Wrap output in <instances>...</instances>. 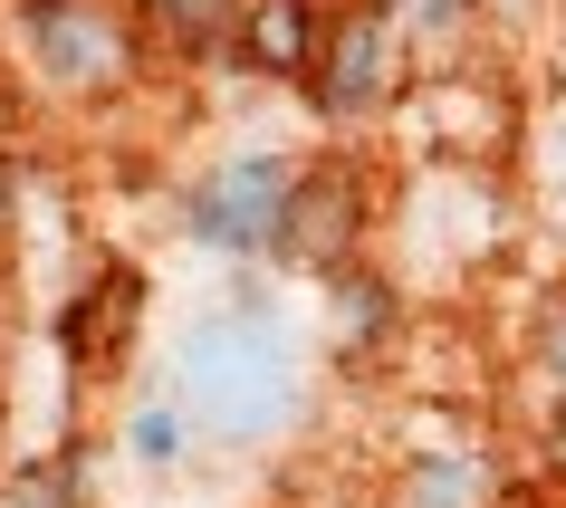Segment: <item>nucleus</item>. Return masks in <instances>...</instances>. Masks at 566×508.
<instances>
[{
	"label": "nucleus",
	"instance_id": "obj_1",
	"mask_svg": "<svg viewBox=\"0 0 566 508\" xmlns=\"http://www.w3.org/2000/svg\"><path fill=\"white\" fill-rule=\"evenodd\" d=\"M182 403L202 413L211 442H269L298 413V336L269 298L211 307L182 346Z\"/></svg>",
	"mask_w": 566,
	"mask_h": 508
},
{
	"label": "nucleus",
	"instance_id": "obj_2",
	"mask_svg": "<svg viewBox=\"0 0 566 508\" xmlns=\"http://www.w3.org/2000/svg\"><path fill=\"white\" fill-rule=\"evenodd\" d=\"M289 202H298V173H289L279 154H231V163L192 192V231H202L211 250H279Z\"/></svg>",
	"mask_w": 566,
	"mask_h": 508
},
{
	"label": "nucleus",
	"instance_id": "obj_3",
	"mask_svg": "<svg viewBox=\"0 0 566 508\" xmlns=\"http://www.w3.org/2000/svg\"><path fill=\"white\" fill-rule=\"evenodd\" d=\"M317 106H327L336 125L375 116L394 87H403V39H394V20H346V30H327V59H317Z\"/></svg>",
	"mask_w": 566,
	"mask_h": 508
},
{
	"label": "nucleus",
	"instance_id": "obj_4",
	"mask_svg": "<svg viewBox=\"0 0 566 508\" xmlns=\"http://www.w3.org/2000/svg\"><path fill=\"white\" fill-rule=\"evenodd\" d=\"M39 67L59 77V87H116L125 67H135V30H125L116 10H96V0H67V10H39Z\"/></svg>",
	"mask_w": 566,
	"mask_h": 508
},
{
	"label": "nucleus",
	"instance_id": "obj_5",
	"mask_svg": "<svg viewBox=\"0 0 566 508\" xmlns=\"http://www.w3.org/2000/svg\"><path fill=\"white\" fill-rule=\"evenodd\" d=\"M356 163H307L298 173V202H289V231H279V250L298 260V269H336L346 260V240H356Z\"/></svg>",
	"mask_w": 566,
	"mask_h": 508
},
{
	"label": "nucleus",
	"instance_id": "obj_6",
	"mask_svg": "<svg viewBox=\"0 0 566 508\" xmlns=\"http://www.w3.org/2000/svg\"><path fill=\"white\" fill-rule=\"evenodd\" d=\"M240 59L269 67V77H317L327 20H317L307 0H250V10H240Z\"/></svg>",
	"mask_w": 566,
	"mask_h": 508
},
{
	"label": "nucleus",
	"instance_id": "obj_7",
	"mask_svg": "<svg viewBox=\"0 0 566 508\" xmlns=\"http://www.w3.org/2000/svg\"><path fill=\"white\" fill-rule=\"evenodd\" d=\"M135 317H145V288H135L125 269H96V288H87V298H77V307L59 317V346H67V356H77V364L96 374V364H116V346L135 336Z\"/></svg>",
	"mask_w": 566,
	"mask_h": 508
},
{
	"label": "nucleus",
	"instance_id": "obj_8",
	"mask_svg": "<svg viewBox=\"0 0 566 508\" xmlns=\"http://www.w3.org/2000/svg\"><path fill=\"white\" fill-rule=\"evenodd\" d=\"M490 499H500V470L480 451H432L394 479V508H490Z\"/></svg>",
	"mask_w": 566,
	"mask_h": 508
},
{
	"label": "nucleus",
	"instance_id": "obj_9",
	"mask_svg": "<svg viewBox=\"0 0 566 508\" xmlns=\"http://www.w3.org/2000/svg\"><path fill=\"white\" fill-rule=\"evenodd\" d=\"M240 10H250V0H145V20L174 39V49H211V39L240 49Z\"/></svg>",
	"mask_w": 566,
	"mask_h": 508
},
{
	"label": "nucleus",
	"instance_id": "obj_10",
	"mask_svg": "<svg viewBox=\"0 0 566 508\" xmlns=\"http://www.w3.org/2000/svg\"><path fill=\"white\" fill-rule=\"evenodd\" d=\"M0 240H10V173H0Z\"/></svg>",
	"mask_w": 566,
	"mask_h": 508
}]
</instances>
